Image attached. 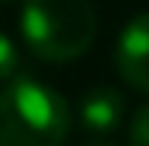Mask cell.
<instances>
[{
	"mask_svg": "<svg viewBox=\"0 0 149 146\" xmlns=\"http://www.w3.org/2000/svg\"><path fill=\"white\" fill-rule=\"evenodd\" d=\"M0 3H13V0H0Z\"/></svg>",
	"mask_w": 149,
	"mask_h": 146,
	"instance_id": "obj_8",
	"label": "cell"
},
{
	"mask_svg": "<svg viewBox=\"0 0 149 146\" xmlns=\"http://www.w3.org/2000/svg\"><path fill=\"white\" fill-rule=\"evenodd\" d=\"M124 117V95L114 86L89 89L79 102V121L89 133H111Z\"/></svg>",
	"mask_w": 149,
	"mask_h": 146,
	"instance_id": "obj_4",
	"label": "cell"
},
{
	"mask_svg": "<svg viewBox=\"0 0 149 146\" xmlns=\"http://www.w3.org/2000/svg\"><path fill=\"white\" fill-rule=\"evenodd\" d=\"M95 6L92 0H22L19 32L29 51L51 64L86 54L95 38Z\"/></svg>",
	"mask_w": 149,
	"mask_h": 146,
	"instance_id": "obj_2",
	"label": "cell"
},
{
	"mask_svg": "<svg viewBox=\"0 0 149 146\" xmlns=\"http://www.w3.org/2000/svg\"><path fill=\"white\" fill-rule=\"evenodd\" d=\"M114 67L120 80L136 92L149 95V13L133 16L118 35Z\"/></svg>",
	"mask_w": 149,
	"mask_h": 146,
	"instance_id": "obj_3",
	"label": "cell"
},
{
	"mask_svg": "<svg viewBox=\"0 0 149 146\" xmlns=\"http://www.w3.org/2000/svg\"><path fill=\"white\" fill-rule=\"evenodd\" d=\"M70 105L57 89L19 76L0 89V146H63Z\"/></svg>",
	"mask_w": 149,
	"mask_h": 146,
	"instance_id": "obj_1",
	"label": "cell"
},
{
	"mask_svg": "<svg viewBox=\"0 0 149 146\" xmlns=\"http://www.w3.org/2000/svg\"><path fill=\"white\" fill-rule=\"evenodd\" d=\"M127 140H130V146H149V105L133 111L130 127H127Z\"/></svg>",
	"mask_w": 149,
	"mask_h": 146,
	"instance_id": "obj_6",
	"label": "cell"
},
{
	"mask_svg": "<svg viewBox=\"0 0 149 146\" xmlns=\"http://www.w3.org/2000/svg\"><path fill=\"white\" fill-rule=\"evenodd\" d=\"M86 146H108V143H86Z\"/></svg>",
	"mask_w": 149,
	"mask_h": 146,
	"instance_id": "obj_7",
	"label": "cell"
},
{
	"mask_svg": "<svg viewBox=\"0 0 149 146\" xmlns=\"http://www.w3.org/2000/svg\"><path fill=\"white\" fill-rule=\"evenodd\" d=\"M16 73H19V51H16V45L0 32V83L13 80Z\"/></svg>",
	"mask_w": 149,
	"mask_h": 146,
	"instance_id": "obj_5",
	"label": "cell"
}]
</instances>
